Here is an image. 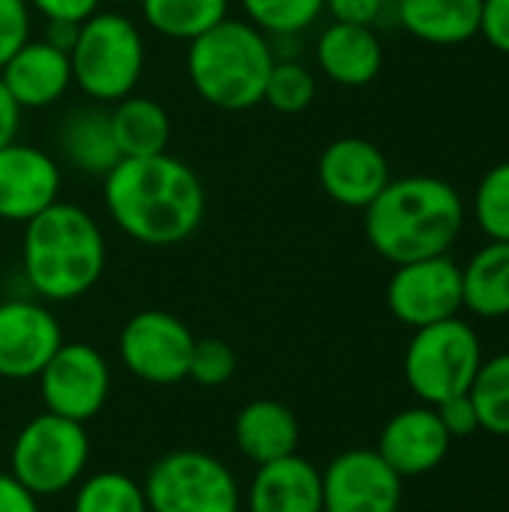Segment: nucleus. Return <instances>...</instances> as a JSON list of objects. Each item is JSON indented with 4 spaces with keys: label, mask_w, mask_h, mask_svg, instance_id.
<instances>
[{
    "label": "nucleus",
    "mask_w": 509,
    "mask_h": 512,
    "mask_svg": "<svg viewBox=\"0 0 509 512\" xmlns=\"http://www.w3.org/2000/svg\"><path fill=\"white\" fill-rule=\"evenodd\" d=\"M111 114V129H114V141L123 159H135V156H159L168 153L171 147V114L165 111L162 102L132 93L114 105H108Z\"/></svg>",
    "instance_id": "obj_23"
},
{
    "label": "nucleus",
    "mask_w": 509,
    "mask_h": 512,
    "mask_svg": "<svg viewBox=\"0 0 509 512\" xmlns=\"http://www.w3.org/2000/svg\"><path fill=\"white\" fill-rule=\"evenodd\" d=\"M237 372V354L222 339H198L189 360V381L198 387H222Z\"/></svg>",
    "instance_id": "obj_31"
},
{
    "label": "nucleus",
    "mask_w": 509,
    "mask_h": 512,
    "mask_svg": "<svg viewBox=\"0 0 509 512\" xmlns=\"http://www.w3.org/2000/svg\"><path fill=\"white\" fill-rule=\"evenodd\" d=\"M234 444L255 468L297 453L300 423L297 414L276 399H255L234 417Z\"/></svg>",
    "instance_id": "obj_21"
},
{
    "label": "nucleus",
    "mask_w": 509,
    "mask_h": 512,
    "mask_svg": "<svg viewBox=\"0 0 509 512\" xmlns=\"http://www.w3.org/2000/svg\"><path fill=\"white\" fill-rule=\"evenodd\" d=\"M21 228V273L36 300L69 303L99 285L108 243L87 207L60 198Z\"/></svg>",
    "instance_id": "obj_3"
},
{
    "label": "nucleus",
    "mask_w": 509,
    "mask_h": 512,
    "mask_svg": "<svg viewBox=\"0 0 509 512\" xmlns=\"http://www.w3.org/2000/svg\"><path fill=\"white\" fill-rule=\"evenodd\" d=\"M108 3H114V6H138L141 0H108Z\"/></svg>",
    "instance_id": "obj_40"
},
{
    "label": "nucleus",
    "mask_w": 509,
    "mask_h": 512,
    "mask_svg": "<svg viewBox=\"0 0 509 512\" xmlns=\"http://www.w3.org/2000/svg\"><path fill=\"white\" fill-rule=\"evenodd\" d=\"M102 0H27V6L33 9V15H39L42 21H75L81 24L84 18H90Z\"/></svg>",
    "instance_id": "obj_36"
},
{
    "label": "nucleus",
    "mask_w": 509,
    "mask_h": 512,
    "mask_svg": "<svg viewBox=\"0 0 509 512\" xmlns=\"http://www.w3.org/2000/svg\"><path fill=\"white\" fill-rule=\"evenodd\" d=\"M435 411H438L444 429L450 432V438H465V435L480 432V420H477V411H474V402H471L468 393L435 405Z\"/></svg>",
    "instance_id": "obj_34"
},
{
    "label": "nucleus",
    "mask_w": 509,
    "mask_h": 512,
    "mask_svg": "<svg viewBox=\"0 0 509 512\" xmlns=\"http://www.w3.org/2000/svg\"><path fill=\"white\" fill-rule=\"evenodd\" d=\"M75 90L96 105L132 96L147 69L144 27L120 9H96L81 21L69 51Z\"/></svg>",
    "instance_id": "obj_5"
},
{
    "label": "nucleus",
    "mask_w": 509,
    "mask_h": 512,
    "mask_svg": "<svg viewBox=\"0 0 509 512\" xmlns=\"http://www.w3.org/2000/svg\"><path fill=\"white\" fill-rule=\"evenodd\" d=\"M324 512H399L402 477L378 450H345L321 471Z\"/></svg>",
    "instance_id": "obj_14"
},
{
    "label": "nucleus",
    "mask_w": 509,
    "mask_h": 512,
    "mask_svg": "<svg viewBox=\"0 0 509 512\" xmlns=\"http://www.w3.org/2000/svg\"><path fill=\"white\" fill-rule=\"evenodd\" d=\"M78 27H81V24H75V21H45L42 39H48L54 48L72 51V45H75V36H78Z\"/></svg>",
    "instance_id": "obj_39"
},
{
    "label": "nucleus",
    "mask_w": 509,
    "mask_h": 512,
    "mask_svg": "<svg viewBox=\"0 0 509 512\" xmlns=\"http://www.w3.org/2000/svg\"><path fill=\"white\" fill-rule=\"evenodd\" d=\"M60 192L63 165L51 150L21 138L0 147V222L27 225L60 201Z\"/></svg>",
    "instance_id": "obj_13"
},
{
    "label": "nucleus",
    "mask_w": 509,
    "mask_h": 512,
    "mask_svg": "<svg viewBox=\"0 0 509 512\" xmlns=\"http://www.w3.org/2000/svg\"><path fill=\"white\" fill-rule=\"evenodd\" d=\"M0 512H39V498L12 474L0 471Z\"/></svg>",
    "instance_id": "obj_37"
},
{
    "label": "nucleus",
    "mask_w": 509,
    "mask_h": 512,
    "mask_svg": "<svg viewBox=\"0 0 509 512\" xmlns=\"http://www.w3.org/2000/svg\"><path fill=\"white\" fill-rule=\"evenodd\" d=\"M390 180V162L369 138L342 135L318 156V183L339 207L366 210Z\"/></svg>",
    "instance_id": "obj_15"
},
{
    "label": "nucleus",
    "mask_w": 509,
    "mask_h": 512,
    "mask_svg": "<svg viewBox=\"0 0 509 512\" xmlns=\"http://www.w3.org/2000/svg\"><path fill=\"white\" fill-rule=\"evenodd\" d=\"M318 96V78L312 66H306L300 57L276 60L273 72L267 78L264 102L279 114H300L306 111Z\"/></svg>",
    "instance_id": "obj_29"
},
{
    "label": "nucleus",
    "mask_w": 509,
    "mask_h": 512,
    "mask_svg": "<svg viewBox=\"0 0 509 512\" xmlns=\"http://www.w3.org/2000/svg\"><path fill=\"white\" fill-rule=\"evenodd\" d=\"M48 414L87 426L111 396V366L87 342H63L36 378Z\"/></svg>",
    "instance_id": "obj_10"
},
{
    "label": "nucleus",
    "mask_w": 509,
    "mask_h": 512,
    "mask_svg": "<svg viewBox=\"0 0 509 512\" xmlns=\"http://www.w3.org/2000/svg\"><path fill=\"white\" fill-rule=\"evenodd\" d=\"M72 512H150L138 480L123 471H99L78 483Z\"/></svg>",
    "instance_id": "obj_27"
},
{
    "label": "nucleus",
    "mask_w": 509,
    "mask_h": 512,
    "mask_svg": "<svg viewBox=\"0 0 509 512\" xmlns=\"http://www.w3.org/2000/svg\"><path fill=\"white\" fill-rule=\"evenodd\" d=\"M462 225V195L453 183L432 174L390 180L363 210L366 240L390 264L447 255L459 240Z\"/></svg>",
    "instance_id": "obj_2"
},
{
    "label": "nucleus",
    "mask_w": 509,
    "mask_h": 512,
    "mask_svg": "<svg viewBox=\"0 0 509 512\" xmlns=\"http://www.w3.org/2000/svg\"><path fill=\"white\" fill-rule=\"evenodd\" d=\"M462 303L477 318H509V243L489 240L462 267Z\"/></svg>",
    "instance_id": "obj_24"
},
{
    "label": "nucleus",
    "mask_w": 509,
    "mask_h": 512,
    "mask_svg": "<svg viewBox=\"0 0 509 512\" xmlns=\"http://www.w3.org/2000/svg\"><path fill=\"white\" fill-rule=\"evenodd\" d=\"M102 207L111 225L138 246H180L207 216V189L180 156L120 159L102 177Z\"/></svg>",
    "instance_id": "obj_1"
},
{
    "label": "nucleus",
    "mask_w": 509,
    "mask_h": 512,
    "mask_svg": "<svg viewBox=\"0 0 509 512\" xmlns=\"http://www.w3.org/2000/svg\"><path fill=\"white\" fill-rule=\"evenodd\" d=\"M480 429L498 438H509V351L483 360L468 390Z\"/></svg>",
    "instance_id": "obj_26"
},
{
    "label": "nucleus",
    "mask_w": 509,
    "mask_h": 512,
    "mask_svg": "<svg viewBox=\"0 0 509 512\" xmlns=\"http://www.w3.org/2000/svg\"><path fill=\"white\" fill-rule=\"evenodd\" d=\"M243 18L267 36H303L324 15V0H237Z\"/></svg>",
    "instance_id": "obj_28"
},
{
    "label": "nucleus",
    "mask_w": 509,
    "mask_h": 512,
    "mask_svg": "<svg viewBox=\"0 0 509 512\" xmlns=\"http://www.w3.org/2000/svg\"><path fill=\"white\" fill-rule=\"evenodd\" d=\"M87 462V429L48 411L27 420L9 450V474L36 498H54L78 486Z\"/></svg>",
    "instance_id": "obj_7"
},
{
    "label": "nucleus",
    "mask_w": 509,
    "mask_h": 512,
    "mask_svg": "<svg viewBox=\"0 0 509 512\" xmlns=\"http://www.w3.org/2000/svg\"><path fill=\"white\" fill-rule=\"evenodd\" d=\"M150 512H240L234 471L204 450H171L147 468L141 483Z\"/></svg>",
    "instance_id": "obj_8"
},
{
    "label": "nucleus",
    "mask_w": 509,
    "mask_h": 512,
    "mask_svg": "<svg viewBox=\"0 0 509 512\" xmlns=\"http://www.w3.org/2000/svg\"><path fill=\"white\" fill-rule=\"evenodd\" d=\"M54 156L75 174L102 180L123 159L114 141L108 105L84 102L69 108L54 129Z\"/></svg>",
    "instance_id": "obj_18"
},
{
    "label": "nucleus",
    "mask_w": 509,
    "mask_h": 512,
    "mask_svg": "<svg viewBox=\"0 0 509 512\" xmlns=\"http://www.w3.org/2000/svg\"><path fill=\"white\" fill-rule=\"evenodd\" d=\"M246 512H324L321 471L300 453L261 465L246 489Z\"/></svg>",
    "instance_id": "obj_20"
},
{
    "label": "nucleus",
    "mask_w": 509,
    "mask_h": 512,
    "mask_svg": "<svg viewBox=\"0 0 509 512\" xmlns=\"http://www.w3.org/2000/svg\"><path fill=\"white\" fill-rule=\"evenodd\" d=\"M0 81L21 111H48L60 105L75 87L69 51L54 48L42 36H30L3 63Z\"/></svg>",
    "instance_id": "obj_16"
},
{
    "label": "nucleus",
    "mask_w": 509,
    "mask_h": 512,
    "mask_svg": "<svg viewBox=\"0 0 509 512\" xmlns=\"http://www.w3.org/2000/svg\"><path fill=\"white\" fill-rule=\"evenodd\" d=\"M480 366H483L480 336L459 315L414 330L402 360V372L411 393L432 408L453 396L468 393Z\"/></svg>",
    "instance_id": "obj_6"
},
{
    "label": "nucleus",
    "mask_w": 509,
    "mask_h": 512,
    "mask_svg": "<svg viewBox=\"0 0 509 512\" xmlns=\"http://www.w3.org/2000/svg\"><path fill=\"white\" fill-rule=\"evenodd\" d=\"M21 108L15 105V99L9 96L6 84L0 81V147L15 141L18 132H21Z\"/></svg>",
    "instance_id": "obj_38"
},
{
    "label": "nucleus",
    "mask_w": 509,
    "mask_h": 512,
    "mask_svg": "<svg viewBox=\"0 0 509 512\" xmlns=\"http://www.w3.org/2000/svg\"><path fill=\"white\" fill-rule=\"evenodd\" d=\"M63 327L48 303L9 297L0 300V378L36 381L63 345Z\"/></svg>",
    "instance_id": "obj_12"
},
{
    "label": "nucleus",
    "mask_w": 509,
    "mask_h": 512,
    "mask_svg": "<svg viewBox=\"0 0 509 512\" xmlns=\"http://www.w3.org/2000/svg\"><path fill=\"white\" fill-rule=\"evenodd\" d=\"M315 66L339 87H366L381 75L384 45L375 27L330 21L315 39Z\"/></svg>",
    "instance_id": "obj_19"
},
{
    "label": "nucleus",
    "mask_w": 509,
    "mask_h": 512,
    "mask_svg": "<svg viewBox=\"0 0 509 512\" xmlns=\"http://www.w3.org/2000/svg\"><path fill=\"white\" fill-rule=\"evenodd\" d=\"M474 219L489 240L509 243V162L492 165L477 183Z\"/></svg>",
    "instance_id": "obj_30"
},
{
    "label": "nucleus",
    "mask_w": 509,
    "mask_h": 512,
    "mask_svg": "<svg viewBox=\"0 0 509 512\" xmlns=\"http://www.w3.org/2000/svg\"><path fill=\"white\" fill-rule=\"evenodd\" d=\"M276 54L270 36L246 18L228 15L186 45V78L210 108L240 114L264 105Z\"/></svg>",
    "instance_id": "obj_4"
},
{
    "label": "nucleus",
    "mask_w": 509,
    "mask_h": 512,
    "mask_svg": "<svg viewBox=\"0 0 509 512\" xmlns=\"http://www.w3.org/2000/svg\"><path fill=\"white\" fill-rule=\"evenodd\" d=\"M390 6L393 0H324V12H330L333 21L363 27H378L387 18Z\"/></svg>",
    "instance_id": "obj_33"
},
{
    "label": "nucleus",
    "mask_w": 509,
    "mask_h": 512,
    "mask_svg": "<svg viewBox=\"0 0 509 512\" xmlns=\"http://www.w3.org/2000/svg\"><path fill=\"white\" fill-rule=\"evenodd\" d=\"M33 36V9L27 0H0V69Z\"/></svg>",
    "instance_id": "obj_32"
},
{
    "label": "nucleus",
    "mask_w": 509,
    "mask_h": 512,
    "mask_svg": "<svg viewBox=\"0 0 509 512\" xmlns=\"http://www.w3.org/2000/svg\"><path fill=\"white\" fill-rule=\"evenodd\" d=\"M450 432L444 429L438 411L432 405H414L387 420L378 438V456L405 480L423 477L441 468L450 453Z\"/></svg>",
    "instance_id": "obj_17"
},
{
    "label": "nucleus",
    "mask_w": 509,
    "mask_h": 512,
    "mask_svg": "<svg viewBox=\"0 0 509 512\" xmlns=\"http://www.w3.org/2000/svg\"><path fill=\"white\" fill-rule=\"evenodd\" d=\"M387 309L411 330L456 318L465 309L462 267L450 255L396 264L387 282Z\"/></svg>",
    "instance_id": "obj_11"
},
{
    "label": "nucleus",
    "mask_w": 509,
    "mask_h": 512,
    "mask_svg": "<svg viewBox=\"0 0 509 512\" xmlns=\"http://www.w3.org/2000/svg\"><path fill=\"white\" fill-rule=\"evenodd\" d=\"M138 6L147 30L183 45L231 15V0H141Z\"/></svg>",
    "instance_id": "obj_25"
},
{
    "label": "nucleus",
    "mask_w": 509,
    "mask_h": 512,
    "mask_svg": "<svg viewBox=\"0 0 509 512\" xmlns=\"http://www.w3.org/2000/svg\"><path fill=\"white\" fill-rule=\"evenodd\" d=\"M480 36L501 54H509V0H483Z\"/></svg>",
    "instance_id": "obj_35"
},
{
    "label": "nucleus",
    "mask_w": 509,
    "mask_h": 512,
    "mask_svg": "<svg viewBox=\"0 0 509 512\" xmlns=\"http://www.w3.org/2000/svg\"><path fill=\"white\" fill-rule=\"evenodd\" d=\"M483 0H393L396 24L426 45H462L480 36Z\"/></svg>",
    "instance_id": "obj_22"
},
{
    "label": "nucleus",
    "mask_w": 509,
    "mask_h": 512,
    "mask_svg": "<svg viewBox=\"0 0 509 512\" xmlns=\"http://www.w3.org/2000/svg\"><path fill=\"white\" fill-rule=\"evenodd\" d=\"M195 333L165 309L135 312L117 339V354L126 372L153 387H171L189 378Z\"/></svg>",
    "instance_id": "obj_9"
}]
</instances>
